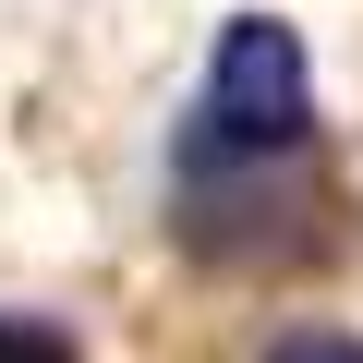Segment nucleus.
I'll list each match as a JSON object with an SVG mask.
<instances>
[{
  "mask_svg": "<svg viewBox=\"0 0 363 363\" xmlns=\"http://www.w3.org/2000/svg\"><path fill=\"white\" fill-rule=\"evenodd\" d=\"M303 121H315L303 37H291L279 13H242V25L218 37V61H206V145L267 157V145H303Z\"/></svg>",
  "mask_w": 363,
  "mask_h": 363,
  "instance_id": "1",
  "label": "nucleus"
},
{
  "mask_svg": "<svg viewBox=\"0 0 363 363\" xmlns=\"http://www.w3.org/2000/svg\"><path fill=\"white\" fill-rule=\"evenodd\" d=\"M0 363H85L61 327H0Z\"/></svg>",
  "mask_w": 363,
  "mask_h": 363,
  "instance_id": "2",
  "label": "nucleus"
},
{
  "mask_svg": "<svg viewBox=\"0 0 363 363\" xmlns=\"http://www.w3.org/2000/svg\"><path fill=\"white\" fill-rule=\"evenodd\" d=\"M279 363H363V339H339V327H315V339H279Z\"/></svg>",
  "mask_w": 363,
  "mask_h": 363,
  "instance_id": "3",
  "label": "nucleus"
}]
</instances>
